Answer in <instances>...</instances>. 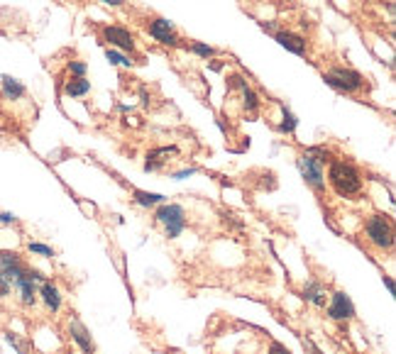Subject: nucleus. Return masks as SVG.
<instances>
[{
	"label": "nucleus",
	"instance_id": "obj_1",
	"mask_svg": "<svg viewBox=\"0 0 396 354\" xmlns=\"http://www.w3.org/2000/svg\"><path fill=\"white\" fill-rule=\"evenodd\" d=\"M328 186L340 198L355 200L364 188V176L353 161L348 159H330L328 161Z\"/></svg>",
	"mask_w": 396,
	"mask_h": 354
},
{
	"label": "nucleus",
	"instance_id": "obj_2",
	"mask_svg": "<svg viewBox=\"0 0 396 354\" xmlns=\"http://www.w3.org/2000/svg\"><path fill=\"white\" fill-rule=\"evenodd\" d=\"M364 240L370 242L372 247L379 249V252H389L396 242V232H394V222H391L389 215L384 213H372L367 220H364Z\"/></svg>",
	"mask_w": 396,
	"mask_h": 354
},
{
	"label": "nucleus",
	"instance_id": "obj_3",
	"mask_svg": "<svg viewBox=\"0 0 396 354\" xmlns=\"http://www.w3.org/2000/svg\"><path fill=\"white\" fill-rule=\"evenodd\" d=\"M323 81L333 91L345 93V96H357L367 88V79L357 69H350V66H333V69L323 71Z\"/></svg>",
	"mask_w": 396,
	"mask_h": 354
},
{
	"label": "nucleus",
	"instance_id": "obj_4",
	"mask_svg": "<svg viewBox=\"0 0 396 354\" xmlns=\"http://www.w3.org/2000/svg\"><path fill=\"white\" fill-rule=\"evenodd\" d=\"M155 220L164 225V235L169 240H177L186 227V210L179 203H161L155 210Z\"/></svg>",
	"mask_w": 396,
	"mask_h": 354
},
{
	"label": "nucleus",
	"instance_id": "obj_5",
	"mask_svg": "<svg viewBox=\"0 0 396 354\" xmlns=\"http://www.w3.org/2000/svg\"><path fill=\"white\" fill-rule=\"evenodd\" d=\"M296 164H299L301 178H304L316 194H323V191H326V169H323L326 164L310 149H306L304 154L296 159Z\"/></svg>",
	"mask_w": 396,
	"mask_h": 354
},
{
	"label": "nucleus",
	"instance_id": "obj_6",
	"mask_svg": "<svg viewBox=\"0 0 396 354\" xmlns=\"http://www.w3.org/2000/svg\"><path fill=\"white\" fill-rule=\"evenodd\" d=\"M98 34L101 39L108 44L110 49H118L123 54H135L137 52V42H135V34L130 32L128 27L120 25H101L98 27Z\"/></svg>",
	"mask_w": 396,
	"mask_h": 354
},
{
	"label": "nucleus",
	"instance_id": "obj_7",
	"mask_svg": "<svg viewBox=\"0 0 396 354\" xmlns=\"http://www.w3.org/2000/svg\"><path fill=\"white\" fill-rule=\"evenodd\" d=\"M328 317L333 322H340V325H348L355 320L357 311H355V303L345 291H333L330 298H328Z\"/></svg>",
	"mask_w": 396,
	"mask_h": 354
},
{
	"label": "nucleus",
	"instance_id": "obj_8",
	"mask_svg": "<svg viewBox=\"0 0 396 354\" xmlns=\"http://www.w3.org/2000/svg\"><path fill=\"white\" fill-rule=\"evenodd\" d=\"M147 34H150L155 42H159L161 47H169V49L181 47V37H179L177 27H174V22L166 20V17H152V20L147 22Z\"/></svg>",
	"mask_w": 396,
	"mask_h": 354
},
{
	"label": "nucleus",
	"instance_id": "obj_9",
	"mask_svg": "<svg viewBox=\"0 0 396 354\" xmlns=\"http://www.w3.org/2000/svg\"><path fill=\"white\" fill-rule=\"evenodd\" d=\"M27 269H30V267L22 262V257L17 252L0 249V271H3V276H6L12 286H15L17 279H22V276L27 274Z\"/></svg>",
	"mask_w": 396,
	"mask_h": 354
},
{
	"label": "nucleus",
	"instance_id": "obj_10",
	"mask_svg": "<svg viewBox=\"0 0 396 354\" xmlns=\"http://www.w3.org/2000/svg\"><path fill=\"white\" fill-rule=\"evenodd\" d=\"M66 333H69V337L79 344L81 354H96V342H93L91 333H88V328L76 315H71L69 322H66Z\"/></svg>",
	"mask_w": 396,
	"mask_h": 354
},
{
	"label": "nucleus",
	"instance_id": "obj_11",
	"mask_svg": "<svg viewBox=\"0 0 396 354\" xmlns=\"http://www.w3.org/2000/svg\"><path fill=\"white\" fill-rule=\"evenodd\" d=\"M274 42H279L286 52L296 54V56H306L308 54V39L304 34L294 32V30H277L274 32Z\"/></svg>",
	"mask_w": 396,
	"mask_h": 354
},
{
	"label": "nucleus",
	"instance_id": "obj_12",
	"mask_svg": "<svg viewBox=\"0 0 396 354\" xmlns=\"http://www.w3.org/2000/svg\"><path fill=\"white\" fill-rule=\"evenodd\" d=\"M172 156H179V147L177 145H169V147H157L147 154V161H145V171L150 174H157L172 161Z\"/></svg>",
	"mask_w": 396,
	"mask_h": 354
},
{
	"label": "nucleus",
	"instance_id": "obj_13",
	"mask_svg": "<svg viewBox=\"0 0 396 354\" xmlns=\"http://www.w3.org/2000/svg\"><path fill=\"white\" fill-rule=\"evenodd\" d=\"M301 298L304 301H308L310 306L316 308H326L328 306V298H330V293H328V286L323 284V281H308V284L304 286V291H301Z\"/></svg>",
	"mask_w": 396,
	"mask_h": 354
},
{
	"label": "nucleus",
	"instance_id": "obj_14",
	"mask_svg": "<svg viewBox=\"0 0 396 354\" xmlns=\"http://www.w3.org/2000/svg\"><path fill=\"white\" fill-rule=\"evenodd\" d=\"M37 298H42L44 308L49 313H59L61 311V291L54 281H42L37 289Z\"/></svg>",
	"mask_w": 396,
	"mask_h": 354
},
{
	"label": "nucleus",
	"instance_id": "obj_15",
	"mask_svg": "<svg viewBox=\"0 0 396 354\" xmlns=\"http://www.w3.org/2000/svg\"><path fill=\"white\" fill-rule=\"evenodd\" d=\"M0 91H3V98H6V101H20V98L27 96L25 83L12 79V76H8V74L0 76Z\"/></svg>",
	"mask_w": 396,
	"mask_h": 354
},
{
	"label": "nucleus",
	"instance_id": "obj_16",
	"mask_svg": "<svg viewBox=\"0 0 396 354\" xmlns=\"http://www.w3.org/2000/svg\"><path fill=\"white\" fill-rule=\"evenodd\" d=\"M88 93H91V81L86 79H74V76H71L64 83V96L69 98H83L88 96Z\"/></svg>",
	"mask_w": 396,
	"mask_h": 354
},
{
	"label": "nucleus",
	"instance_id": "obj_17",
	"mask_svg": "<svg viewBox=\"0 0 396 354\" xmlns=\"http://www.w3.org/2000/svg\"><path fill=\"white\" fill-rule=\"evenodd\" d=\"M132 200L139 208H157V205L166 203V198L161 194H150V191H139V188L132 191Z\"/></svg>",
	"mask_w": 396,
	"mask_h": 354
},
{
	"label": "nucleus",
	"instance_id": "obj_18",
	"mask_svg": "<svg viewBox=\"0 0 396 354\" xmlns=\"http://www.w3.org/2000/svg\"><path fill=\"white\" fill-rule=\"evenodd\" d=\"M242 93V107H245V113H257L259 105H262V101H259V96L255 93V88H250V83H245V86L240 88Z\"/></svg>",
	"mask_w": 396,
	"mask_h": 354
},
{
	"label": "nucleus",
	"instance_id": "obj_19",
	"mask_svg": "<svg viewBox=\"0 0 396 354\" xmlns=\"http://www.w3.org/2000/svg\"><path fill=\"white\" fill-rule=\"evenodd\" d=\"M296 127H299V120H296V115L291 113L286 105H281V123L277 125V129L281 134H294Z\"/></svg>",
	"mask_w": 396,
	"mask_h": 354
},
{
	"label": "nucleus",
	"instance_id": "obj_20",
	"mask_svg": "<svg viewBox=\"0 0 396 354\" xmlns=\"http://www.w3.org/2000/svg\"><path fill=\"white\" fill-rule=\"evenodd\" d=\"M188 52L196 54V56H201V59H206V61L218 56V49L210 47V44H206V42H198V39H193V42L188 44Z\"/></svg>",
	"mask_w": 396,
	"mask_h": 354
},
{
	"label": "nucleus",
	"instance_id": "obj_21",
	"mask_svg": "<svg viewBox=\"0 0 396 354\" xmlns=\"http://www.w3.org/2000/svg\"><path fill=\"white\" fill-rule=\"evenodd\" d=\"M106 59L110 61L112 66H132L135 64L132 56H128V54L118 52V49H110V47L106 49Z\"/></svg>",
	"mask_w": 396,
	"mask_h": 354
},
{
	"label": "nucleus",
	"instance_id": "obj_22",
	"mask_svg": "<svg viewBox=\"0 0 396 354\" xmlns=\"http://www.w3.org/2000/svg\"><path fill=\"white\" fill-rule=\"evenodd\" d=\"M27 249H30L32 254H39V257H47V259L57 257V252H54L49 244H42V242H30V244H27Z\"/></svg>",
	"mask_w": 396,
	"mask_h": 354
},
{
	"label": "nucleus",
	"instance_id": "obj_23",
	"mask_svg": "<svg viewBox=\"0 0 396 354\" xmlns=\"http://www.w3.org/2000/svg\"><path fill=\"white\" fill-rule=\"evenodd\" d=\"M86 71L88 66L83 64V61H69V74L74 76V79H86Z\"/></svg>",
	"mask_w": 396,
	"mask_h": 354
},
{
	"label": "nucleus",
	"instance_id": "obj_24",
	"mask_svg": "<svg viewBox=\"0 0 396 354\" xmlns=\"http://www.w3.org/2000/svg\"><path fill=\"white\" fill-rule=\"evenodd\" d=\"M6 340H8V342L12 344V347L17 349V354H27V347H25V342H22V340L17 337L15 333H6Z\"/></svg>",
	"mask_w": 396,
	"mask_h": 354
},
{
	"label": "nucleus",
	"instance_id": "obj_25",
	"mask_svg": "<svg viewBox=\"0 0 396 354\" xmlns=\"http://www.w3.org/2000/svg\"><path fill=\"white\" fill-rule=\"evenodd\" d=\"M267 354H291V349L286 347V344L279 342V340H272V342H269Z\"/></svg>",
	"mask_w": 396,
	"mask_h": 354
},
{
	"label": "nucleus",
	"instance_id": "obj_26",
	"mask_svg": "<svg viewBox=\"0 0 396 354\" xmlns=\"http://www.w3.org/2000/svg\"><path fill=\"white\" fill-rule=\"evenodd\" d=\"M10 291H12V284L3 276V271H0V298H8Z\"/></svg>",
	"mask_w": 396,
	"mask_h": 354
},
{
	"label": "nucleus",
	"instance_id": "obj_27",
	"mask_svg": "<svg viewBox=\"0 0 396 354\" xmlns=\"http://www.w3.org/2000/svg\"><path fill=\"white\" fill-rule=\"evenodd\" d=\"M17 218L12 213H0V225H15Z\"/></svg>",
	"mask_w": 396,
	"mask_h": 354
},
{
	"label": "nucleus",
	"instance_id": "obj_28",
	"mask_svg": "<svg viewBox=\"0 0 396 354\" xmlns=\"http://www.w3.org/2000/svg\"><path fill=\"white\" fill-rule=\"evenodd\" d=\"M304 347L308 349L310 354H323V349H321V347H316V344H313V340H310V337H304Z\"/></svg>",
	"mask_w": 396,
	"mask_h": 354
},
{
	"label": "nucleus",
	"instance_id": "obj_29",
	"mask_svg": "<svg viewBox=\"0 0 396 354\" xmlns=\"http://www.w3.org/2000/svg\"><path fill=\"white\" fill-rule=\"evenodd\" d=\"M98 3H103V6H108V8H123L125 6V0H98Z\"/></svg>",
	"mask_w": 396,
	"mask_h": 354
},
{
	"label": "nucleus",
	"instance_id": "obj_30",
	"mask_svg": "<svg viewBox=\"0 0 396 354\" xmlns=\"http://www.w3.org/2000/svg\"><path fill=\"white\" fill-rule=\"evenodd\" d=\"M193 174H196V169H184V171L174 174V178H177V181H181V178H186V176H193Z\"/></svg>",
	"mask_w": 396,
	"mask_h": 354
},
{
	"label": "nucleus",
	"instance_id": "obj_31",
	"mask_svg": "<svg viewBox=\"0 0 396 354\" xmlns=\"http://www.w3.org/2000/svg\"><path fill=\"white\" fill-rule=\"evenodd\" d=\"M384 286L389 291V295H394V281H391V276H384Z\"/></svg>",
	"mask_w": 396,
	"mask_h": 354
}]
</instances>
